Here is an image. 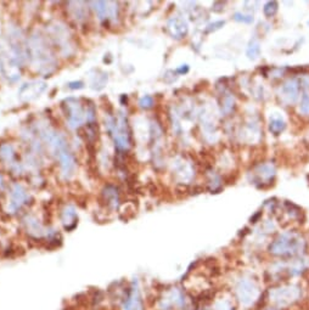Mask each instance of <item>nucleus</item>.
I'll return each instance as SVG.
<instances>
[{"mask_svg": "<svg viewBox=\"0 0 309 310\" xmlns=\"http://www.w3.org/2000/svg\"><path fill=\"white\" fill-rule=\"evenodd\" d=\"M93 6L96 16L102 22H117L120 17V8L118 3L115 2H92L89 3Z\"/></svg>", "mask_w": 309, "mask_h": 310, "instance_id": "nucleus-11", "label": "nucleus"}, {"mask_svg": "<svg viewBox=\"0 0 309 310\" xmlns=\"http://www.w3.org/2000/svg\"><path fill=\"white\" fill-rule=\"evenodd\" d=\"M253 177L254 180H257V183H259L260 185L270 184L273 180H274L275 177L274 165L270 164V163H263V164H259L258 167L254 168Z\"/></svg>", "mask_w": 309, "mask_h": 310, "instance_id": "nucleus-16", "label": "nucleus"}, {"mask_svg": "<svg viewBox=\"0 0 309 310\" xmlns=\"http://www.w3.org/2000/svg\"><path fill=\"white\" fill-rule=\"evenodd\" d=\"M279 10V4L276 2H268L266 3L264 6H263V14L267 18H272L278 14Z\"/></svg>", "mask_w": 309, "mask_h": 310, "instance_id": "nucleus-27", "label": "nucleus"}, {"mask_svg": "<svg viewBox=\"0 0 309 310\" xmlns=\"http://www.w3.org/2000/svg\"><path fill=\"white\" fill-rule=\"evenodd\" d=\"M246 55L250 60H256L258 59V56L260 55V44L259 41L253 38V39L250 40L249 46H247L246 50Z\"/></svg>", "mask_w": 309, "mask_h": 310, "instance_id": "nucleus-23", "label": "nucleus"}, {"mask_svg": "<svg viewBox=\"0 0 309 310\" xmlns=\"http://www.w3.org/2000/svg\"><path fill=\"white\" fill-rule=\"evenodd\" d=\"M27 59L32 68L43 76H49L56 69L57 60L45 38L39 33L27 39Z\"/></svg>", "mask_w": 309, "mask_h": 310, "instance_id": "nucleus-3", "label": "nucleus"}, {"mask_svg": "<svg viewBox=\"0 0 309 310\" xmlns=\"http://www.w3.org/2000/svg\"><path fill=\"white\" fill-rule=\"evenodd\" d=\"M299 113L303 116H309V90L304 89L302 92L301 101H299Z\"/></svg>", "mask_w": 309, "mask_h": 310, "instance_id": "nucleus-26", "label": "nucleus"}, {"mask_svg": "<svg viewBox=\"0 0 309 310\" xmlns=\"http://www.w3.org/2000/svg\"><path fill=\"white\" fill-rule=\"evenodd\" d=\"M234 20L237 22H244V23H251V22H253V17L251 15H245L241 14V12H236V14H234Z\"/></svg>", "mask_w": 309, "mask_h": 310, "instance_id": "nucleus-29", "label": "nucleus"}, {"mask_svg": "<svg viewBox=\"0 0 309 310\" xmlns=\"http://www.w3.org/2000/svg\"><path fill=\"white\" fill-rule=\"evenodd\" d=\"M308 25H309V22H308Z\"/></svg>", "mask_w": 309, "mask_h": 310, "instance_id": "nucleus-34", "label": "nucleus"}, {"mask_svg": "<svg viewBox=\"0 0 309 310\" xmlns=\"http://www.w3.org/2000/svg\"><path fill=\"white\" fill-rule=\"evenodd\" d=\"M305 292L302 285L297 282H288L273 285L266 291L267 304L280 310H290L301 304L304 300Z\"/></svg>", "mask_w": 309, "mask_h": 310, "instance_id": "nucleus-4", "label": "nucleus"}, {"mask_svg": "<svg viewBox=\"0 0 309 310\" xmlns=\"http://www.w3.org/2000/svg\"><path fill=\"white\" fill-rule=\"evenodd\" d=\"M139 106L144 110H149L153 106V98L150 97V95H144V97L140 98L139 100Z\"/></svg>", "mask_w": 309, "mask_h": 310, "instance_id": "nucleus-28", "label": "nucleus"}, {"mask_svg": "<svg viewBox=\"0 0 309 310\" xmlns=\"http://www.w3.org/2000/svg\"><path fill=\"white\" fill-rule=\"evenodd\" d=\"M282 99L288 102V104H294L298 100L299 97V83L297 79L290 78L286 81L281 87Z\"/></svg>", "mask_w": 309, "mask_h": 310, "instance_id": "nucleus-18", "label": "nucleus"}, {"mask_svg": "<svg viewBox=\"0 0 309 310\" xmlns=\"http://www.w3.org/2000/svg\"><path fill=\"white\" fill-rule=\"evenodd\" d=\"M106 83H107V75L105 72L96 71V75L92 76V85L96 90L105 88Z\"/></svg>", "mask_w": 309, "mask_h": 310, "instance_id": "nucleus-25", "label": "nucleus"}, {"mask_svg": "<svg viewBox=\"0 0 309 310\" xmlns=\"http://www.w3.org/2000/svg\"><path fill=\"white\" fill-rule=\"evenodd\" d=\"M3 186H4V179H3L2 174H0V190H2Z\"/></svg>", "mask_w": 309, "mask_h": 310, "instance_id": "nucleus-33", "label": "nucleus"}, {"mask_svg": "<svg viewBox=\"0 0 309 310\" xmlns=\"http://www.w3.org/2000/svg\"><path fill=\"white\" fill-rule=\"evenodd\" d=\"M308 241L297 230L279 234L268 245V253L278 260H289L307 254Z\"/></svg>", "mask_w": 309, "mask_h": 310, "instance_id": "nucleus-2", "label": "nucleus"}, {"mask_svg": "<svg viewBox=\"0 0 309 310\" xmlns=\"http://www.w3.org/2000/svg\"><path fill=\"white\" fill-rule=\"evenodd\" d=\"M41 136L49 146L51 153L59 161L61 175L65 179L72 178L76 172V159L70 151L65 136L51 128H44L41 130Z\"/></svg>", "mask_w": 309, "mask_h": 310, "instance_id": "nucleus-5", "label": "nucleus"}, {"mask_svg": "<svg viewBox=\"0 0 309 310\" xmlns=\"http://www.w3.org/2000/svg\"><path fill=\"white\" fill-rule=\"evenodd\" d=\"M25 229L27 231V234L33 239H44V240H51L55 236V230L47 228L43 224L40 223V220H38L33 216H27L24 219Z\"/></svg>", "mask_w": 309, "mask_h": 310, "instance_id": "nucleus-12", "label": "nucleus"}, {"mask_svg": "<svg viewBox=\"0 0 309 310\" xmlns=\"http://www.w3.org/2000/svg\"><path fill=\"white\" fill-rule=\"evenodd\" d=\"M61 224L63 225L67 231H71L77 226L78 224V214L73 206H66L61 212Z\"/></svg>", "mask_w": 309, "mask_h": 310, "instance_id": "nucleus-20", "label": "nucleus"}, {"mask_svg": "<svg viewBox=\"0 0 309 310\" xmlns=\"http://www.w3.org/2000/svg\"><path fill=\"white\" fill-rule=\"evenodd\" d=\"M210 308L211 310H239L230 292L215 295L214 299L211 302Z\"/></svg>", "mask_w": 309, "mask_h": 310, "instance_id": "nucleus-17", "label": "nucleus"}, {"mask_svg": "<svg viewBox=\"0 0 309 310\" xmlns=\"http://www.w3.org/2000/svg\"><path fill=\"white\" fill-rule=\"evenodd\" d=\"M70 6H72V8H70L71 15H72V17L75 18L77 21H82L84 20L85 16H86V8L85 3L83 2H77V3H70Z\"/></svg>", "mask_w": 309, "mask_h": 310, "instance_id": "nucleus-22", "label": "nucleus"}, {"mask_svg": "<svg viewBox=\"0 0 309 310\" xmlns=\"http://www.w3.org/2000/svg\"><path fill=\"white\" fill-rule=\"evenodd\" d=\"M62 108L65 112L67 123L71 129H78L84 126L85 122L92 123L95 120V108L92 104L84 107L79 99L69 98L62 102Z\"/></svg>", "mask_w": 309, "mask_h": 310, "instance_id": "nucleus-6", "label": "nucleus"}, {"mask_svg": "<svg viewBox=\"0 0 309 310\" xmlns=\"http://www.w3.org/2000/svg\"><path fill=\"white\" fill-rule=\"evenodd\" d=\"M104 199L108 207H111L112 209L117 208L118 203H120V195H118L117 188L112 186V185L106 186L104 190Z\"/></svg>", "mask_w": 309, "mask_h": 310, "instance_id": "nucleus-21", "label": "nucleus"}, {"mask_svg": "<svg viewBox=\"0 0 309 310\" xmlns=\"http://www.w3.org/2000/svg\"><path fill=\"white\" fill-rule=\"evenodd\" d=\"M224 25H225L224 21H217V22H214V23L208 25L207 28H206V33H212V32L220 30Z\"/></svg>", "mask_w": 309, "mask_h": 310, "instance_id": "nucleus-30", "label": "nucleus"}, {"mask_svg": "<svg viewBox=\"0 0 309 310\" xmlns=\"http://www.w3.org/2000/svg\"><path fill=\"white\" fill-rule=\"evenodd\" d=\"M167 30H168L169 34L172 38H174L176 40L184 39L189 33V26L185 18H183L182 16H173L168 20L167 23Z\"/></svg>", "mask_w": 309, "mask_h": 310, "instance_id": "nucleus-15", "label": "nucleus"}, {"mask_svg": "<svg viewBox=\"0 0 309 310\" xmlns=\"http://www.w3.org/2000/svg\"><path fill=\"white\" fill-rule=\"evenodd\" d=\"M30 200L31 196L30 194L27 193V190H26L21 184H15L14 186L11 187L10 191V200H9L8 210H10V213H16L17 210H20L25 204H27Z\"/></svg>", "mask_w": 309, "mask_h": 310, "instance_id": "nucleus-13", "label": "nucleus"}, {"mask_svg": "<svg viewBox=\"0 0 309 310\" xmlns=\"http://www.w3.org/2000/svg\"><path fill=\"white\" fill-rule=\"evenodd\" d=\"M69 88L70 89H82V88H84V84H83V82H71V83H69Z\"/></svg>", "mask_w": 309, "mask_h": 310, "instance_id": "nucleus-31", "label": "nucleus"}, {"mask_svg": "<svg viewBox=\"0 0 309 310\" xmlns=\"http://www.w3.org/2000/svg\"><path fill=\"white\" fill-rule=\"evenodd\" d=\"M189 72V66L188 65H182V67L176 68V73L178 75H186Z\"/></svg>", "mask_w": 309, "mask_h": 310, "instance_id": "nucleus-32", "label": "nucleus"}, {"mask_svg": "<svg viewBox=\"0 0 309 310\" xmlns=\"http://www.w3.org/2000/svg\"><path fill=\"white\" fill-rule=\"evenodd\" d=\"M47 89V83L43 81H33L30 83H25L18 90V98L22 101H32L34 99L39 98Z\"/></svg>", "mask_w": 309, "mask_h": 310, "instance_id": "nucleus-14", "label": "nucleus"}, {"mask_svg": "<svg viewBox=\"0 0 309 310\" xmlns=\"http://www.w3.org/2000/svg\"><path fill=\"white\" fill-rule=\"evenodd\" d=\"M189 298L185 291L179 287H170L163 291L157 299L159 310H188Z\"/></svg>", "mask_w": 309, "mask_h": 310, "instance_id": "nucleus-8", "label": "nucleus"}, {"mask_svg": "<svg viewBox=\"0 0 309 310\" xmlns=\"http://www.w3.org/2000/svg\"><path fill=\"white\" fill-rule=\"evenodd\" d=\"M286 123L284 120L281 118H273L269 122V130L270 133L274 134V135H280L285 130Z\"/></svg>", "mask_w": 309, "mask_h": 310, "instance_id": "nucleus-24", "label": "nucleus"}, {"mask_svg": "<svg viewBox=\"0 0 309 310\" xmlns=\"http://www.w3.org/2000/svg\"><path fill=\"white\" fill-rule=\"evenodd\" d=\"M230 295L239 310H258L267 305L266 291L251 275H240L231 285Z\"/></svg>", "mask_w": 309, "mask_h": 310, "instance_id": "nucleus-1", "label": "nucleus"}, {"mask_svg": "<svg viewBox=\"0 0 309 310\" xmlns=\"http://www.w3.org/2000/svg\"><path fill=\"white\" fill-rule=\"evenodd\" d=\"M0 158L5 162L11 171L18 172L20 169V163H17V153L15 152V149L10 144H4L0 146Z\"/></svg>", "mask_w": 309, "mask_h": 310, "instance_id": "nucleus-19", "label": "nucleus"}, {"mask_svg": "<svg viewBox=\"0 0 309 310\" xmlns=\"http://www.w3.org/2000/svg\"><path fill=\"white\" fill-rule=\"evenodd\" d=\"M49 33L54 43L60 47L61 53L65 54L66 56L72 54L73 49H75V46L72 44V36H71L69 28L65 25L60 23V22H55V23L51 25L49 27Z\"/></svg>", "mask_w": 309, "mask_h": 310, "instance_id": "nucleus-10", "label": "nucleus"}, {"mask_svg": "<svg viewBox=\"0 0 309 310\" xmlns=\"http://www.w3.org/2000/svg\"><path fill=\"white\" fill-rule=\"evenodd\" d=\"M121 310H146L145 304V297L141 289L140 282L138 280H133L129 286L124 290L123 295L120 299Z\"/></svg>", "mask_w": 309, "mask_h": 310, "instance_id": "nucleus-9", "label": "nucleus"}, {"mask_svg": "<svg viewBox=\"0 0 309 310\" xmlns=\"http://www.w3.org/2000/svg\"><path fill=\"white\" fill-rule=\"evenodd\" d=\"M106 128L114 139L116 148L120 151H127L130 148V132L123 112H120L116 116H108L106 120Z\"/></svg>", "mask_w": 309, "mask_h": 310, "instance_id": "nucleus-7", "label": "nucleus"}]
</instances>
